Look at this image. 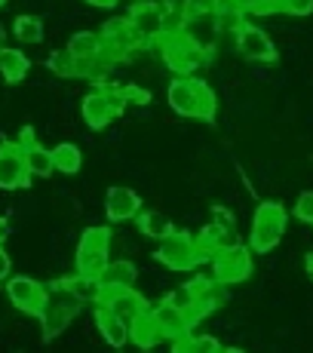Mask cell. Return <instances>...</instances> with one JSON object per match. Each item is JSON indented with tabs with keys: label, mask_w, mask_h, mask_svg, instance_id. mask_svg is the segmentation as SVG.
<instances>
[{
	"label": "cell",
	"mask_w": 313,
	"mask_h": 353,
	"mask_svg": "<svg viewBox=\"0 0 313 353\" xmlns=\"http://www.w3.org/2000/svg\"><path fill=\"white\" fill-rule=\"evenodd\" d=\"M166 101L175 114L190 120H203V123H212L215 111H219L212 86L200 77H181V74L172 77V83L166 86Z\"/></svg>",
	"instance_id": "obj_1"
},
{
	"label": "cell",
	"mask_w": 313,
	"mask_h": 353,
	"mask_svg": "<svg viewBox=\"0 0 313 353\" xmlns=\"http://www.w3.org/2000/svg\"><path fill=\"white\" fill-rule=\"evenodd\" d=\"M160 52L166 59V65L172 68L175 74L181 77H194L200 68H206L209 62V50L194 37L190 31H181V34H166L160 40Z\"/></svg>",
	"instance_id": "obj_2"
},
{
	"label": "cell",
	"mask_w": 313,
	"mask_h": 353,
	"mask_svg": "<svg viewBox=\"0 0 313 353\" xmlns=\"http://www.w3.org/2000/svg\"><path fill=\"white\" fill-rule=\"evenodd\" d=\"M285 225H289V215L280 203L267 200L255 209L252 215V228H249V249L252 252H270V249L280 246V240L285 236Z\"/></svg>",
	"instance_id": "obj_3"
},
{
	"label": "cell",
	"mask_w": 313,
	"mask_h": 353,
	"mask_svg": "<svg viewBox=\"0 0 313 353\" xmlns=\"http://www.w3.org/2000/svg\"><path fill=\"white\" fill-rule=\"evenodd\" d=\"M80 276L99 280L101 270L111 264V228H90L83 230L77 243V255H74Z\"/></svg>",
	"instance_id": "obj_4"
},
{
	"label": "cell",
	"mask_w": 313,
	"mask_h": 353,
	"mask_svg": "<svg viewBox=\"0 0 313 353\" xmlns=\"http://www.w3.org/2000/svg\"><path fill=\"white\" fill-rule=\"evenodd\" d=\"M154 258L166 264L169 270H194L200 261H206V255L196 246V236L185 234V230H172L169 236H163L154 249Z\"/></svg>",
	"instance_id": "obj_5"
},
{
	"label": "cell",
	"mask_w": 313,
	"mask_h": 353,
	"mask_svg": "<svg viewBox=\"0 0 313 353\" xmlns=\"http://www.w3.org/2000/svg\"><path fill=\"white\" fill-rule=\"evenodd\" d=\"M126 108V99L123 92H120V86H99V90H92L90 96L83 99V105H80V111H83V120L86 126L92 129H105L111 123L114 117H120Z\"/></svg>",
	"instance_id": "obj_6"
},
{
	"label": "cell",
	"mask_w": 313,
	"mask_h": 353,
	"mask_svg": "<svg viewBox=\"0 0 313 353\" xmlns=\"http://www.w3.org/2000/svg\"><path fill=\"white\" fill-rule=\"evenodd\" d=\"M209 261H212V276L219 283H224V286L249 280V274H252V249L243 246V243H228Z\"/></svg>",
	"instance_id": "obj_7"
},
{
	"label": "cell",
	"mask_w": 313,
	"mask_h": 353,
	"mask_svg": "<svg viewBox=\"0 0 313 353\" xmlns=\"http://www.w3.org/2000/svg\"><path fill=\"white\" fill-rule=\"evenodd\" d=\"M126 19L141 43H160L163 34H166V10L156 0H135L129 6Z\"/></svg>",
	"instance_id": "obj_8"
},
{
	"label": "cell",
	"mask_w": 313,
	"mask_h": 353,
	"mask_svg": "<svg viewBox=\"0 0 313 353\" xmlns=\"http://www.w3.org/2000/svg\"><path fill=\"white\" fill-rule=\"evenodd\" d=\"M80 298L71 295L65 286H56V292H50V301H46L43 314H40V323H43V335L56 338L62 329H68V323L80 314Z\"/></svg>",
	"instance_id": "obj_9"
},
{
	"label": "cell",
	"mask_w": 313,
	"mask_h": 353,
	"mask_svg": "<svg viewBox=\"0 0 313 353\" xmlns=\"http://www.w3.org/2000/svg\"><path fill=\"white\" fill-rule=\"evenodd\" d=\"M99 37H101V52H105L111 62H123V59H129L141 46L139 34L132 31L129 19H111V22H105Z\"/></svg>",
	"instance_id": "obj_10"
},
{
	"label": "cell",
	"mask_w": 313,
	"mask_h": 353,
	"mask_svg": "<svg viewBox=\"0 0 313 353\" xmlns=\"http://www.w3.org/2000/svg\"><path fill=\"white\" fill-rule=\"evenodd\" d=\"M6 298L12 301V307H19L28 316H40L50 301V289L43 283L31 280V276H10L6 280Z\"/></svg>",
	"instance_id": "obj_11"
},
{
	"label": "cell",
	"mask_w": 313,
	"mask_h": 353,
	"mask_svg": "<svg viewBox=\"0 0 313 353\" xmlns=\"http://www.w3.org/2000/svg\"><path fill=\"white\" fill-rule=\"evenodd\" d=\"M236 52L249 62H276V46L270 40L267 31H261L252 22H240L236 25Z\"/></svg>",
	"instance_id": "obj_12"
},
{
	"label": "cell",
	"mask_w": 313,
	"mask_h": 353,
	"mask_svg": "<svg viewBox=\"0 0 313 353\" xmlns=\"http://www.w3.org/2000/svg\"><path fill=\"white\" fill-rule=\"evenodd\" d=\"M31 172L25 163V151L19 141H3L0 145V191H19L28 188Z\"/></svg>",
	"instance_id": "obj_13"
},
{
	"label": "cell",
	"mask_w": 313,
	"mask_h": 353,
	"mask_svg": "<svg viewBox=\"0 0 313 353\" xmlns=\"http://www.w3.org/2000/svg\"><path fill=\"white\" fill-rule=\"evenodd\" d=\"M95 304H101V307H108L111 314H117L123 323H132L135 316H141L145 310H151V307H148V301H145V295H141V292H135V286L101 289V295H99V301H95Z\"/></svg>",
	"instance_id": "obj_14"
},
{
	"label": "cell",
	"mask_w": 313,
	"mask_h": 353,
	"mask_svg": "<svg viewBox=\"0 0 313 353\" xmlns=\"http://www.w3.org/2000/svg\"><path fill=\"white\" fill-rule=\"evenodd\" d=\"M141 212V196L132 188L114 185L105 194V215L111 225H123V221H135V215Z\"/></svg>",
	"instance_id": "obj_15"
},
{
	"label": "cell",
	"mask_w": 313,
	"mask_h": 353,
	"mask_svg": "<svg viewBox=\"0 0 313 353\" xmlns=\"http://www.w3.org/2000/svg\"><path fill=\"white\" fill-rule=\"evenodd\" d=\"M156 325H160L163 338H169V341H185L190 335V329H194V320L185 314V310H179L172 301H160L156 307H151Z\"/></svg>",
	"instance_id": "obj_16"
},
{
	"label": "cell",
	"mask_w": 313,
	"mask_h": 353,
	"mask_svg": "<svg viewBox=\"0 0 313 353\" xmlns=\"http://www.w3.org/2000/svg\"><path fill=\"white\" fill-rule=\"evenodd\" d=\"M19 145H22V151H25V163H28L31 179H46V175L56 172L52 151H50V148H43L40 141H34L31 129H22V135H19Z\"/></svg>",
	"instance_id": "obj_17"
},
{
	"label": "cell",
	"mask_w": 313,
	"mask_h": 353,
	"mask_svg": "<svg viewBox=\"0 0 313 353\" xmlns=\"http://www.w3.org/2000/svg\"><path fill=\"white\" fill-rule=\"evenodd\" d=\"M95 325H99L101 338H105L111 347H126L129 344V323H123L117 314H111L108 307H101V304H95Z\"/></svg>",
	"instance_id": "obj_18"
},
{
	"label": "cell",
	"mask_w": 313,
	"mask_h": 353,
	"mask_svg": "<svg viewBox=\"0 0 313 353\" xmlns=\"http://www.w3.org/2000/svg\"><path fill=\"white\" fill-rule=\"evenodd\" d=\"M129 341H132L135 347H141V350H151V347H156L160 341H166L151 310H145L141 316H135V320L129 323Z\"/></svg>",
	"instance_id": "obj_19"
},
{
	"label": "cell",
	"mask_w": 313,
	"mask_h": 353,
	"mask_svg": "<svg viewBox=\"0 0 313 353\" xmlns=\"http://www.w3.org/2000/svg\"><path fill=\"white\" fill-rule=\"evenodd\" d=\"M139 280V268H135L129 258H117L111 261L99 276V286L101 289H126V286H135Z\"/></svg>",
	"instance_id": "obj_20"
},
{
	"label": "cell",
	"mask_w": 313,
	"mask_h": 353,
	"mask_svg": "<svg viewBox=\"0 0 313 353\" xmlns=\"http://www.w3.org/2000/svg\"><path fill=\"white\" fill-rule=\"evenodd\" d=\"M135 228H139L141 236H151V240H156V243L175 230L172 221H169L163 212H156V209H141V212L135 215Z\"/></svg>",
	"instance_id": "obj_21"
},
{
	"label": "cell",
	"mask_w": 313,
	"mask_h": 353,
	"mask_svg": "<svg viewBox=\"0 0 313 353\" xmlns=\"http://www.w3.org/2000/svg\"><path fill=\"white\" fill-rule=\"evenodd\" d=\"M196 283V295H200V307H203V316L209 314V310H215V307H221L224 301H228V286L224 283H219L215 276H200V280H194Z\"/></svg>",
	"instance_id": "obj_22"
},
{
	"label": "cell",
	"mask_w": 313,
	"mask_h": 353,
	"mask_svg": "<svg viewBox=\"0 0 313 353\" xmlns=\"http://www.w3.org/2000/svg\"><path fill=\"white\" fill-rule=\"evenodd\" d=\"M166 301H172L179 310H185L190 320H203V307H200V295H196V283H181L166 295Z\"/></svg>",
	"instance_id": "obj_23"
},
{
	"label": "cell",
	"mask_w": 313,
	"mask_h": 353,
	"mask_svg": "<svg viewBox=\"0 0 313 353\" xmlns=\"http://www.w3.org/2000/svg\"><path fill=\"white\" fill-rule=\"evenodd\" d=\"M28 56H25L22 50H0V74L6 77V83H19V80H25V74H28Z\"/></svg>",
	"instance_id": "obj_24"
},
{
	"label": "cell",
	"mask_w": 313,
	"mask_h": 353,
	"mask_svg": "<svg viewBox=\"0 0 313 353\" xmlns=\"http://www.w3.org/2000/svg\"><path fill=\"white\" fill-rule=\"evenodd\" d=\"M52 163H56V172L62 175H77L83 169V154H80L77 145L65 141V145H56L52 148Z\"/></svg>",
	"instance_id": "obj_25"
},
{
	"label": "cell",
	"mask_w": 313,
	"mask_h": 353,
	"mask_svg": "<svg viewBox=\"0 0 313 353\" xmlns=\"http://www.w3.org/2000/svg\"><path fill=\"white\" fill-rule=\"evenodd\" d=\"M68 52H74L77 59H92L101 52V37L92 31H77L68 37Z\"/></svg>",
	"instance_id": "obj_26"
},
{
	"label": "cell",
	"mask_w": 313,
	"mask_h": 353,
	"mask_svg": "<svg viewBox=\"0 0 313 353\" xmlns=\"http://www.w3.org/2000/svg\"><path fill=\"white\" fill-rule=\"evenodd\" d=\"M12 34H16L19 43H40L43 40V22H40L37 16H16V22H12Z\"/></svg>",
	"instance_id": "obj_27"
},
{
	"label": "cell",
	"mask_w": 313,
	"mask_h": 353,
	"mask_svg": "<svg viewBox=\"0 0 313 353\" xmlns=\"http://www.w3.org/2000/svg\"><path fill=\"white\" fill-rule=\"evenodd\" d=\"M59 286H65L71 295H77L80 301H99V295H101V286H99V280H90V276H80V274H74L71 280H62Z\"/></svg>",
	"instance_id": "obj_28"
},
{
	"label": "cell",
	"mask_w": 313,
	"mask_h": 353,
	"mask_svg": "<svg viewBox=\"0 0 313 353\" xmlns=\"http://www.w3.org/2000/svg\"><path fill=\"white\" fill-rule=\"evenodd\" d=\"M46 68H50L56 77H77V56L68 50H56L50 56V62H46Z\"/></svg>",
	"instance_id": "obj_29"
},
{
	"label": "cell",
	"mask_w": 313,
	"mask_h": 353,
	"mask_svg": "<svg viewBox=\"0 0 313 353\" xmlns=\"http://www.w3.org/2000/svg\"><path fill=\"white\" fill-rule=\"evenodd\" d=\"M221 6V0H185V16L188 22H200V19L215 16Z\"/></svg>",
	"instance_id": "obj_30"
},
{
	"label": "cell",
	"mask_w": 313,
	"mask_h": 353,
	"mask_svg": "<svg viewBox=\"0 0 313 353\" xmlns=\"http://www.w3.org/2000/svg\"><path fill=\"white\" fill-rule=\"evenodd\" d=\"M185 347L190 353H221V341L215 335H188L185 338Z\"/></svg>",
	"instance_id": "obj_31"
},
{
	"label": "cell",
	"mask_w": 313,
	"mask_h": 353,
	"mask_svg": "<svg viewBox=\"0 0 313 353\" xmlns=\"http://www.w3.org/2000/svg\"><path fill=\"white\" fill-rule=\"evenodd\" d=\"M292 215H295L298 221H304V225H313V191L298 194L295 206H292Z\"/></svg>",
	"instance_id": "obj_32"
},
{
	"label": "cell",
	"mask_w": 313,
	"mask_h": 353,
	"mask_svg": "<svg viewBox=\"0 0 313 353\" xmlns=\"http://www.w3.org/2000/svg\"><path fill=\"white\" fill-rule=\"evenodd\" d=\"M283 12H289V16H310L313 0H283Z\"/></svg>",
	"instance_id": "obj_33"
},
{
	"label": "cell",
	"mask_w": 313,
	"mask_h": 353,
	"mask_svg": "<svg viewBox=\"0 0 313 353\" xmlns=\"http://www.w3.org/2000/svg\"><path fill=\"white\" fill-rule=\"evenodd\" d=\"M120 92H123V99L126 101H139V105H145L148 99V90H139V86H120Z\"/></svg>",
	"instance_id": "obj_34"
},
{
	"label": "cell",
	"mask_w": 313,
	"mask_h": 353,
	"mask_svg": "<svg viewBox=\"0 0 313 353\" xmlns=\"http://www.w3.org/2000/svg\"><path fill=\"white\" fill-rule=\"evenodd\" d=\"M10 274H12V261H10V255H6V249L0 246V283L10 280Z\"/></svg>",
	"instance_id": "obj_35"
},
{
	"label": "cell",
	"mask_w": 313,
	"mask_h": 353,
	"mask_svg": "<svg viewBox=\"0 0 313 353\" xmlns=\"http://www.w3.org/2000/svg\"><path fill=\"white\" fill-rule=\"evenodd\" d=\"M90 6H95V10H111V6H117L120 0H86Z\"/></svg>",
	"instance_id": "obj_36"
},
{
	"label": "cell",
	"mask_w": 313,
	"mask_h": 353,
	"mask_svg": "<svg viewBox=\"0 0 313 353\" xmlns=\"http://www.w3.org/2000/svg\"><path fill=\"white\" fill-rule=\"evenodd\" d=\"M163 10H179V12H185V0H163Z\"/></svg>",
	"instance_id": "obj_37"
},
{
	"label": "cell",
	"mask_w": 313,
	"mask_h": 353,
	"mask_svg": "<svg viewBox=\"0 0 313 353\" xmlns=\"http://www.w3.org/2000/svg\"><path fill=\"white\" fill-rule=\"evenodd\" d=\"M304 270H307V276L313 280V252H307V255H304Z\"/></svg>",
	"instance_id": "obj_38"
},
{
	"label": "cell",
	"mask_w": 313,
	"mask_h": 353,
	"mask_svg": "<svg viewBox=\"0 0 313 353\" xmlns=\"http://www.w3.org/2000/svg\"><path fill=\"white\" fill-rule=\"evenodd\" d=\"M6 234H10V225H6V219H0V246H3Z\"/></svg>",
	"instance_id": "obj_39"
},
{
	"label": "cell",
	"mask_w": 313,
	"mask_h": 353,
	"mask_svg": "<svg viewBox=\"0 0 313 353\" xmlns=\"http://www.w3.org/2000/svg\"><path fill=\"white\" fill-rule=\"evenodd\" d=\"M172 353H190V350L185 347V341H175V347H172Z\"/></svg>",
	"instance_id": "obj_40"
},
{
	"label": "cell",
	"mask_w": 313,
	"mask_h": 353,
	"mask_svg": "<svg viewBox=\"0 0 313 353\" xmlns=\"http://www.w3.org/2000/svg\"><path fill=\"white\" fill-rule=\"evenodd\" d=\"M0 50H6V28L0 25Z\"/></svg>",
	"instance_id": "obj_41"
},
{
	"label": "cell",
	"mask_w": 313,
	"mask_h": 353,
	"mask_svg": "<svg viewBox=\"0 0 313 353\" xmlns=\"http://www.w3.org/2000/svg\"><path fill=\"white\" fill-rule=\"evenodd\" d=\"M221 353H246V350H240V347H224Z\"/></svg>",
	"instance_id": "obj_42"
},
{
	"label": "cell",
	"mask_w": 313,
	"mask_h": 353,
	"mask_svg": "<svg viewBox=\"0 0 313 353\" xmlns=\"http://www.w3.org/2000/svg\"><path fill=\"white\" fill-rule=\"evenodd\" d=\"M3 3H6V0H0V6H3Z\"/></svg>",
	"instance_id": "obj_43"
}]
</instances>
